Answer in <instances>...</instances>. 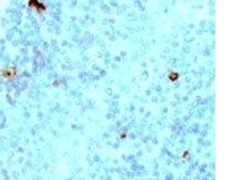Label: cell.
Returning a JSON list of instances; mask_svg holds the SVG:
<instances>
[{
    "instance_id": "6da1fadb",
    "label": "cell",
    "mask_w": 240,
    "mask_h": 180,
    "mask_svg": "<svg viewBox=\"0 0 240 180\" xmlns=\"http://www.w3.org/2000/svg\"><path fill=\"white\" fill-rule=\"evenodd\" d=\"M28 4L30 7L36 8L37 10L39 11H43L45 10V7L42 3H39L37 1H29Z\"/></svg>"
},
{
    "instance_id": "7a4b0ae2",
    "label": "cell",
    "mask_w": 240,
    "mask_h": 180,
    "mask_svg": "<svg viewBox=\"0 0 240 180\" xmlns=\"http://www.w3.org/2000/svg\"><path fill=\"white\" fill-rule=\"evenodd\" d=\"M3 75H4L6 78H10L11 77H12L13 76L15 75V72H14L13 70H10V69H7L4 70L3 72Z\"/></svg>"
},
{
    "instance_id": "3957f363",
    "label": "cell",
    "mask_w": 240,
    "mask_h": 180,
    "mask_svg": "<svg viewBox=\"0 0 240 180\" xmlns=\"http://www.w3.org/2000/svg\"><path fill=\"white\" fill-rule=\"evenodd\" d=\"M168 78H169L170 81H171L172 82H175V81H177L179 78V74H178L177 73H175V72H171L168 75Z\"/></svg>"
}]
</instances>
